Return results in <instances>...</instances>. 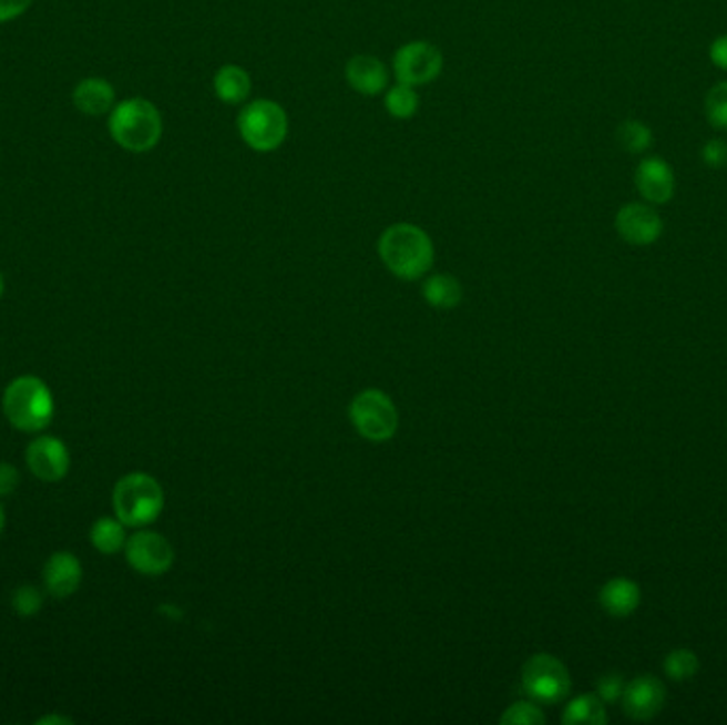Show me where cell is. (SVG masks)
<instances>
[{"label": "cell", "instance_id": "cell-1", "mask_svg": "<svg viewBox=\"0 0 727 725\" xmlns=\"http://www.w3.org/2000/svg\"><path fill=\"white\" fill-rule=\"evenodd\" d=\"M379 258L391 275L405 282L423 277L434 264V243L423 228L416 224H391L377 243Z\"/></svg>", "mask_w": 727, "mask_h": 725}, {"label": "cell", "instance_id": "cell-2", "mask_svg": "<svg viewBox=\"0 0 727 725\" xmlns=\"http://www.w3.org/2000/svg\"><path fill=\"white\" fill-rule=\"evenodd\" d=\"M162 115L156 104L134 96L115 104L109 118V132L113 141L132 154L152 152L162 139Z\"/></svg>", "mask_w": 727, "mask_h": 725}, {"label": "cell", "instance_id": "cell-3", "mask_svg": "<svg viewBox=\"0 0 727 725\" xmlns=\"http://www.w3.org/2000/svg\"><path fill=\"white\" fill-rule=\"evenodd\" d=\"M2 409L9 423L22 432L45 430L52 423V391L39 377H18L4 389Z\"/></svg>", "mask_w": 727, "mask_h": 725}, {"label": "cell", "instance_id": "cell-4", "mask_svg": "<svg viewBox=\"0 0 727 725\" xmlns=\"http://www.w3.org/2000/svg\"><path fill=\"white\" fill-rule=\"evenodd\" d=\"M164 509V492L154 477L145 472H131L115 483L113 511L124 525L143 528Z\"/></svg>", "mask_w": 727, "mask_h": 725}, {"label": "cell", "instance_id": "cell-5", "mask_svg": "<svg viewBox=\"0 0 727 725\" xmlns=\"http://www.w3.org/2000/svg\"><path fill=\"white\" fill-rule=\"evenodd\" d=\"M289 120L286 109L270 99L247 104L238 115V134L243 143L258 152L270 154L286 143Z\"/></svg>", "mask_w": 727, "mask_h": 725}, {"label": "cell", "instance_id": "cell-6", "mask_svg": "<svg viewBox=\"0 0 727 725\" xmlns=\"http://www.w3.org/2000/svg\"><path fill=\"white\" fill-rule=\"evenodd\" d=\"M349 417L356 430L368 441H390L398 430V411L390 396L381 389L360 391L349 407Z\"/></svg>", "mask_w": 727, "mask_h": 725}, {"label": "cell", "instance_id": "cell-7", "mask_svg": "<svg viewBox=\"0 0 727 725\" xmlns=\"http://www.w3.org/2000/svg\"><path fill=\"white\" fill-rule=\"evenodd\" d=\"M523 690L530 698L543 704H555L571 692V674L566 666L546 653L532 655L521 673Z\"/></svg>", "mask_w": 727, "mask_h": 725}, {"label": "cell", "instance_id": "cell-8", "mask_svg": "<svg viewBox=\"0 0 727 725\" xmlns=\"http://www.w3.org/2000/svg\"><path fill=\"white\" fill-rule=\"evenodd\" d=\"M444 67L442 52L428 41H411L393 53L391 71L400 83L407 85H428L439 79Z\"/></svg>", "mask_w": 727, "mask_h": 725}, {"label": "cell", "instance_id": "cell-9", "mask_svg": "<svg viewBox=\"0 0 727 725\" xmlns=\"http://www.w3.org/2000/svg\"><path fill=\"white\" fill-rule=\"evenodd\" d=\"M126 560L136 572L157 576L173 566L175 553L171 543L162 534L139 532L126 541Z\"/></svg>", "mask_w": 727, "mask_h": 725}, {"label": "cell", "instance_id": "cell-10", "mask_svg": "<svg viewBox=\"0 0 727 725\" xmlns=\"http://www.w3.org/2000/svg\"><path fill=\"white\" fill-rule=\"evenodd\" d=\"M27 464L41 481H60L71 468V456L66 445L53 437H39L28 445Z\"/></svg>", "mask_w": 727, "mask_h": 725}, {"label": "cell", "instance_id": "cell-11", "mask_svg": "<svg viewBox=\"0 0 727 725\" xmlns=\"http://www.w3.org/2000/svg\"><path fill=\"white\" fill-rule=\"evenodd\" d=\"M622 698L627 717L636 722H649L666 704V687L659 678L643 674L625 685Z\"/></svg>", "mask_w": 727, "mask_h": 725}, {"label": "cell", "instance_id": "cell-12", "mask_svg": "<svg viewBox=\"0 0 727 725\" xmlns=\"http://www.w3.org/2000/svg\"><path fill=\"white\" fill-rule=\"evenodd\" d=\"M615 226L620 236L629 245H653L664 233L659 213L643 203H632L620 208Z\"/></svg>", "mask_w": 727, "mask_h": 725}, {"label": "cell", "instance_id": "cell-13", "mask_svg": "<svg viewBox=\"0 0 727 725\" xmlns=\"http://www.w3.org/2000/svg\"><path fill=\"white\" fill-rule=\"evenodd\" d=\"M675 173L662 157H645L636 169V187L645 201L664 205L675 196Z\"/></svg>", "mask_w": 727, "mask_h": 725}, {"label": "cell", "instance_id": "cell-14", "mask_svg": "<svg viewBox=\"0 0 727 725\" xmlns=\"http://www.w3.org/2000/svg\"><path fill=\"white\" fill-rule=\"evenodd\" d=\"M345 78L347 83L364 96H379L390 88L388 67L370 53L354 55L345 67Z\"/></svg>", "mask_w": 727, "mask_h": 725}, {"label": "cell", "instance_id": "cell-15", "mask_svg": "<svg viewBox=\"0 0 727 725\" xmlns=\"http://www.w3.org/2000/svg\"><path fill=\"white\" fill-rule=\"evenodd\" d=\"M83 570L81 562L69 551H58L43 569V585L55 598H66L78 592Z\"/></svg>", "mask_w": 727, "mask_h": 725}, {"label": "cell", "instance_id": "cell-16", "mask_svg": "<svg viewBox=\"0 0 727 725\" xmlns=\"http://www.w3.org/2000/svg\"><path fill=\"white\" fill-rule=\"evenodd\" d=\"M641 598L643 594H641L638 583H634L632 579H625V576L611 579L600 590V604L613 617L632 615L638 609Z\"/></svg>", "mask_w": 727, "mask_h": 725}, {"label": "cell", "instance_id": "cell-17", "mask_svg": "<svg viewBox=\"0 0 727 725\" xmlns=\"http://www.w3.org/2000/svg\"><path fill=\"white\" fill-rule=\"evenodd\" d=\"M73 103L81 113L99 118L115 106V90L113 85L101 78H90L79 81L73 92Z\"/></svg>", "mask_w": 727, "mask_h": 725}, {"label": "cell", "instance_id": "cell-18", "mask_svg": "<svg viewBox=\"0 0 727 725\" xmlns=\"http://www.w3.org/2000/svg\"><path fill=\"white\" fill-rule=\"evenodd\" d=\"M213 90L224 104L245 103L252 94V78L238 64H224L213 78Z\"/></svg>", "mask_w": 727, "mask_h": 725}, {"label": "cell", "instance_id": "cell-19", "mask_svg": "<svg viewBox=\"0 0 727 725\" xmlns=\"http://www.w3.org/2000/svg\"><path fill=\"white\" fill-rule=\"evenodd\" d=\"M423 298L434 309H453L462 303V285L453 275H432L423 284Z\"/></svg>", "mask_w": 727, "mask_h": 725}, {"label": "cell", "instance_id": "cell-20", "mask_svg": "<svg viewBox=\"0 0 727 725\" xmlns=\"http://www.w3.org/2000/svg\"><path fill=\"white\" fill-rule=\"evenodd\" d=\"M90 539H92V544H94L101 553H104V555L117 553L122 547H126V530H124V523L117 518L99 519V521L92 525Z\"/></svg>", "mask_w": 727, "mask_h": 725}, {"label": "cell", "instance_id": "cell-21", "mask_svg": "<svg viewBox=\"0 0 727 725\" xmlns=\"http://www.w3.org/2000/svg\"><path fill=\"white\" fill-rule=\"evenodd\" d=\"M383 103L393 120H411L419 109V94L413 85L398 81L386 90Z\"/></svg>", "mask_w": 727, "mask_h": 725}, {"label": "cell", "instance_id": "cell-22", "mask_svg": "<svg viewBox=\"0 0 727 725\" xmlns=\"http://www.w3.org/2000/svg\"><path fill=\"white\" fill-rule=\"evenodd\" d=\"M564 724H606V711L597 696H578L564 711Z\"/></svg>", "mask_w": 727, "mask_h": 725}, {"label": "cell", "instance_id": "cell-23", "mask_svg": "<svg viewBox=\"0 0 727 725\" xmlns=\"http://www.w3.org/2000/svg\"><path fill=\"white\" fill-rule=\"evenodd\" d=\"M664 671L673 681H689L700 671V660L689 649H675L666 655Z\"/></svg>", "mask_w": 727, "mask_h": 725}, {"label": "cell", "instance_id": "cell-24", "mask_svg": "<svg viewBox=\"0 0 727 725\" xmlns=\"http://www.w3.org/2000/svg\"><path fill=\"white\" fill-rule=\"evenodd\" d=\"M617 141L627 154H645L653 143V134L643 122L627 120L617 130Z\"/></svg>", "mask_w": 727, "mask_h": 725}, {"label": "cell", "instance_id": "cell-25", "mask_svg": "<svg viewBox=\"0 0 727 725\" xmlns=\"http://www.w3.org/2000/svg\"><path fill=\"white\" fill-rule=\"evenodd\" d=\"M706 118L715 129L727 130V81L715 85L706 96Z\"/></svg>", "mask_w": 727, "mask_h": 725}, {"label": "cell", "instance_id": "cell-26", "mask_svg": "<svg viewBox=\"0 0 727 725\" xmlns=\"http://www.w3.org/2000/svg\"><path fill=\"white\" fill-rule=\"evenodd\" d=\"M500 722L523 725L545 724V715L534 702H518L500 717Z\"/></svg>", "mask_w": 727, "mask_h": 725}, {"label": "cell", "instance_id": "cell-27", "mask_svg": "<svg viewBox=\"0 0 727 725\" xmlns=\"http://www.w3.org/2000/svg\"><path fill=\"white\" fill-rule=\"evenodd\" d=\"M43 606V596L37 588L32 585H22L16 596H13V609L16 613H20L22 617H30V615H37Z\"/></svg>", "mask_w": 727, "mask_h": 725}, {"label": "cell", "instance_id": "cell-28", "mask_svg": "<svg viewBox=\"0 0 727 725\" xmlns=\"http://www.w3.org/2000/svg\"><path fill=\"white\" fill-rule=\"evenodd\" d=\"M597 698L604 702H615L624 696L625 681L622 674H604L597 678Z\"/></svg>", "mask_w": 727, "mask_h": 725}, {"label": "cell", "instance_id": "cell-29", "mask_svg": "<svg viewBox=\"0 0 727 725\" xmlns=\"http://www.w3.org/2000/svg\"><path fill=\"white\" fill-rule=\"evenodd\" d=\"M702 160L706 162V166L710 169H724L727 164V145L724 141H708L702 150Z\"/></svg>", "mask_w": 727, "mask_h": 725}, {"label": "cell", "instance_id": "cell-30", "mask_svg": "<svg viewBox=\"0 0 727 725\" xmlns=\"http://www.w3.org/2000/svg\"><path fill=\"white\" fill-rule=\"evenodd\" d=\"M32 0H0V24L24 16Z\"/></svg>", "mask_w": 727, "mask_h": 725}, {"label": "cell", "instance_id": "cell-31", "mask_svg": "<svg viewBox=\"0 0 727 725\" xmlns=\"http://www.w3.org/2000/svg\"><path fill=\"white\" fill-rule=\"evenodd\" d=\"M20 486V472L11 464H0V496H9L16 492Z\"/></svg>", "mask_w": 727, "mask_h": 725}, {"label": "cell", "instance_id": "cell-32", "mask_svg": "<svg viewBox=\"0 0 727 725\" xmlns=\"http://www.w3.org/2000/svg\"><path fill=\"white\" fill-rule=\"evenodd\" d=\"M710 60L727 71V34L719 37L713 45H710Z\"/></svg>", "mask_w": 727, "mask_h": 725}, {"label": "cell", "instance_id": "cell-33", "mask_svg": "<svg viewBox=\"0 0 727 725\" xmlns=\"http://www.w3.org/2000/svg\"><path fill=\"white\" fill-rule=\"evenodd\" d=\"M39 725H45V724H60V725H66V724H73V719H69V717H55V715H50V717H43V719H39L37 722Z\"/></svg>", "mask_w": 727, "mask_h": 725}, {"label": "cell", "instance_id": "cell-34", "mask_svg": "<svg viewBox=\"0 0 727 725\" xmlns=\"http://www.w3.org/2000/svg\"><path fill=\"white\" fill-rule=\"evenodd\" d=\"M2 528H4V511H2V507H0V532H2Z\"/></svg>", "mask_w": 727, "mask_h": 725}, {"label": "cell", "instance_id": "cell-35", "mask_svg": "<svg viewBox=\"0 0 727 725\" xmlns=\"http://www.w3.org/2000/svg\"><path fill=\"white\" fill-rule=\"evenodd\" d=\"M2 292H4V282H2V275H0V296H2Z\"/></svg>", "mask_w": 727, "mask_h": 725}]
</instances>
